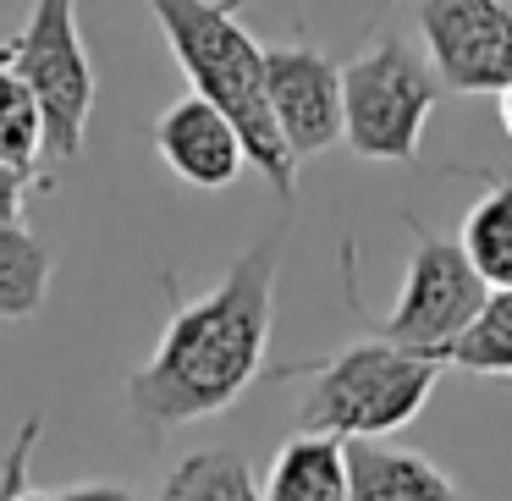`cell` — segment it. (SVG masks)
Wrapping results in <instances>:
<instances>
[{
	"mask_svg": "<svg viewBox=\"0 0 512 501\" xmlns=\"http://www.w3.org/2000/svg\"><path fill=\"white\" fill-rule=\"evenodd\" d=\"M441 358L419 353V347L386 342V336H364V342L342 347L331 358L314 364H287L276 369V380H309L298 408V430L314 435H397L408 419H419V408L430 402L435 380H441Z\"/></svg>",
	"mask_w": 512,
	"mask_h": 501,
	"instance_id": "3",
	"label": "cell"
},
{
	"mask_svg": "<svg viewBox=\"0 0 512 501\" xmlns=\"http://www.w3.org/2000/svg\"><path fill=\"white\" fill-rule=\"evenodd\" d=\"M347 501H468L446 468L424 452L386 446V435L347 441Z\"/></svg>",
	"mask_w": 512,
	"mask_h": 501,
	"instance_id": "10",
	"label": "cell"
},
{
	"mask_svg": "<svg viewBox=\"0 0 512 501\" xmlns=\"http://www.w3.org/2000/svg\"><path fill=\"white\" fill-rule=\"evenodd\" d=\"M155 501H265V490H259V479H254L243 452H232V446H204V452H188L171 468Z\"/></svg>",
	"mask_w": 512,
	"mask_h": 501,
	"instance_id": "13",
	"label": "cell"
},
{
	"mask_svg": "<svg viewBox=\"0 0 512 501\" xmlns=\"http://www.w3.org/2000/svg\"><path fill=\"white\" fill-rule=\"evenodd\" d=\"M265 94L292 160H314L342 144V67L320 45H265Z\"/></svg>",
	"mask_w": 512,
	"mask_h": 501,
	"instance_id": "8",
	"label": "cell"
},
{
	"mask_svg": "<svg viewBox=\"0 0 512 501\" xmlns=\"http://www.w3.org/2000/svg\"><path fill=\"white\" fill-rule=\"evenodd\" d=\"M457 243L490 287H512V177H490L479 204L463 215Z\"/></svg>",
	"mask_w": 512,
	"mask_h": 501,
	"instance_id": "14",
	"label": "cell"
},
{
	"mask_svg": "<svg viewBox=\"0 0 512 501\" xmlns=\"http://www.w3.org/2000/svg\"><path fill=\"white\" fill-rule=\"evenodd\" d=\"M39 430H45L39 413H28V419L17 424L12 446H6V457H0V501H56V496H45V490L28 485V457H34Z\"/></svg>",
	"mask_w": 512,
	"mask_h": 501,
	"instance_id": "17",
	"label": "cell"
},
{
	"mask_svg": "<svg viewBox=\"0 0 512 501\" xmlns=\"http://www.w3.org/2000/svg\"><path fill=\"white\" fill-rule=\"evenodd\" d=\"M155 155L166 160V171L177 182L199 193H221L243 177L248 149L243 133L232 127V116L221 105H210L204 94H182L177 105L155 116Z\"/></svg>",
	"mask_w": 512,
	"mask_h": 501,
	"instance_id": "9",
	"label": "cell"
},
{
	"mask_svg": "<svg viewBox=\"0 0 512 501\" xmlns=\"http://www.w3.org/2000/svg\"><path fill=\"white\" fill-rule=\"evenodd\" d=\"M50 270L56 254L23 221L0 226V320H34L50 298Z\"/></svg>",
	"mask_w": 512,
	"mask_h": 501,
	"instance_id": "12",
	"label": "cell"
},
{
	"mask_svg": "<svg viewBox=\"0 0 512 501\" xmlns=\"http://www.w3.org/2000/svg\"><path fill=\"white\" fill-rule=\"evenodd\" d=\"M0 160L34 177L45 160V111L12 67H0ZM50 182V177H45Z\"/></svg>",
	"mask_w": 512,
	"mask_h": 501,
	"instance_id": "16",
	"label": "cell"
},
{
	"mask_svg": "<svg viewBox=\"0 0 512 501\" xmlns=\"http://www.w3.org/2000/svg\"><path fill=\"white\" fill-rule=\"evenodd\" d=\"M34 188L50 193V182H39V177H28V171H17V166H6V160H0V226L23 221L28 193H34Z\"/></svg>",
	"mask_w": 512,
	"mask_h": 501,
	"instance_id": "18",
	"label": "cell"
},
{
	"mask_svg": "<svg viewBox=\"0 0 512 501\" xmlns=\"http://www.w3.org/2000/svg\"><path fill=\"white\" fill-rule=\"evenodd\" d=\"M441 89L424 50L402 34H380L342 67V144L358 160H413Z\"/></svg>",
	"mask_w": 512,
	"mask_h": 501,
	"instance_id": "4",
	"label": "cell"
},
{
	"mask_svg": "<svg viewBox=\"0 0 512 501\" xmlns=\"http://www.w3.org/2000/svg\"><path fill=\"white\" fill-rule=\"evenodd\" d=\"M0 67L34 89L45 111V155L61 166L78 160L94 116V61L78 28V0H34L28 23L0 39Z\"/></svg>",
	"mask_w": 512,
	"mask_h": 501,
	"instance_id": "5",
	"label": "cell"
},
{
	"mask_svg": "<svg viewBox=\"0 0 512 501\" xmlns=\"http://www.w3.org/2000/svg\"><path fill=\"white\" fill-rule=\"evenodd\" d=\"M435 358L446 369H468V375H512V287H490L474 325L452 336Z\"/></svg>",
	"mask_w": 512,
	"mask_h": 501,
	"instance_id": "15",
	"label": "cell"
},
{
	"mask_svg": "<svg viewBox=\"0 0 512 501\" xmlns=\"http://www.w3.org/2000/svg\"><path fill=\"white\" fill-rule=\"evenodd\" d=\"M265 501H347V441L298 430L265 474Z\"/></svg>",
	"mask_w": 512,
	"mask_h": 501,
	"instance_id": "11",
	"label": "cell"
},
{
	"mask_svg": "<svg viewBox=\"0 0 512 501\" xmlns=\"http://www.w3.org/2000/svg\"><path fill=\"white\" fill-rule=\"evenodd\" d=\"M56 501H144V496L127 490V485H116V479H83V485L56 490Z\"/></svg>",
	"mask_w": 512,
	"mask_h": 501,
	"instance_id": "19",
	"label": "cell"
},
{
	"mask_svg": "<svg viewBox=\"0 0 512 501\" xmlns=\"http://www.w3.org/2000/svg\"><path fill=\"white\" fill-rule=\"evenodd\" d=\"M419 39L452 94H501L512 83V0H419Z\"/></svg>",
	"mask_w": 512,
	"mask_h": 501,
	"instance_id": "7",
	"label": "cell"
},
{
	"mask_svg": "<svg viewBox=\"0 0 512 501\" xmlns=\"http://www.w3.org/2000/svg\"><path fill=\"white\" fill-rule=\"evenodd\" d=\"M281 237H259L226 265L204 298L171 303L155 353L127 380V408L149 430H177L226 413L259 375L270 353V314H276Z\"/></svg>",
	"mask_w": 512,
	"mask_h": 501,
	"instance_id": "1",
	"label": "cell"
},
{
	"mask_svg": "<svg viewBox=\"0 0 512 501\" xmlns=\"http://www.w3.org/2000/svg\"><path fill=\"white\" fill-rule=\"evenodd\" d=\"M149 17L160 23L171 56H177L182 78L193 94H204L210 105H221L232 116V127L243 133L248 166L292 204L298 188V160L281 144L276 116H270L265 94V45L243 28L237 6L243 0H144Z\"/></svg>",
	"mask_w": 512,
	"mask_h": 501,
	"instance_id": "2",
	"label": "cell"
},
{
	"mask_svg": "<svg viewBox=\"0 0 512 501\" xmlns=\"http://www.w3.org/2000/svg\"><path fill=\"white\" fill-rule=\"evenodd\" d=\"M496 100H501V133L512 138V83H507V89L496 94Z\"/></svg>",
	"mask_w": 512,
	"mask_h": 501,
	"instance_id": "20",
	"label": "cell"
},
{
	"mask_svg": "<svg viewBox=\"0 0 512 501\" xmlns=\"http://www.w3.org/2000/svg\"><path fill=\"white\" fill-rule=\"evenodd\" d=\"M408 232H413V254L408 270H402L397 303L380 320V336L435 358L452 336H463L474 325V314L490 298V281L474 270V259L463 254L457 237L430 232L424 221H408Z\"/></svg>",
	"mask_w": 512,
	"mask_h": 501,
	"instance_id": "6",
	"label": "cell"
}]
</instances>
